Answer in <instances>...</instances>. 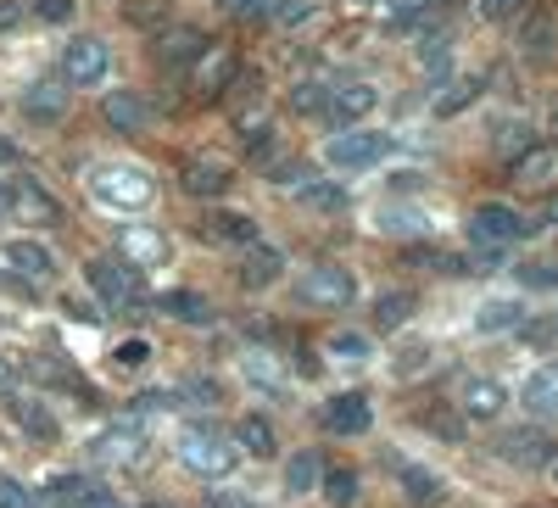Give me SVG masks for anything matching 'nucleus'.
I'll list each match as a JSON object with an SVG mask.
<instances>
[{
	"label": "nucleus",
	"instance_id": "nucleus-51",
	"mask_svg": "<svg viewBox=\"0 0 558 508\" xmlns=\"http://www.w3.org/2000/svg\"><path fill=\"white\" fill-rule=\"evenodd\" d=\"M380 229H386V235H418V229H425V218L408 213V207H386V213H380Z\"/></svg>",
	"mask_w": 558,
	"mask_h": 508
},
{
	"label": "nucleus",
	"instance_id": "nucleus-29",
	"mask_svg": "<svg viewBox=\"0 0 558 508\" xmlns=\"http://www.w3.org/2000/svg\"><path fill=\"white\" fill-rule=\"evenodd\" d=\"M520 402H525L531 420H558V363L536 368V375L525 380V391H520Z\"/></svg>",
	"mask_w": 558,
	"mask_h": 508
},
{
	"label": "nucleus",
	"instance_id": "nucleus-41",
	"mask_svg": "<svg viewBox=\"0 0 558 508\" xmlns=\"http://www.w3.org/2000/svg\"><path fill=\"white\" fill-rule=\"evenodd\" d=\"M418 425H425L430 436H441V442H463V425H470V420H463V413L452 408H430V413H418Z\"/></svg>",
	"mask_w": 558,
	"mask_h": 508
},
{
	"label": "nucleus",
	"instance_id": "nucleus-61",
	"mask_svg": "<svg viewBox=\"0 0 558 508\" xmlns=\"http://www.w3.org/2000/svg\"><path fill=\"white\" fill-rule=\"evenodd\" d=\"M363 7H380V0H363Z\"/></svg>",
	"mask_w": 558,
	"mask_h": 508
},
{
	"label": "nucleus",
	"instance_id": "nucleus-38",
	"mask_svg": "<svg viewBox=\"0 0 558 508\" xmlns=\"http://www.w3.org/2000/svg\"><path fill=\"white\" fill-rule=\"evenodd\" d=\"M318 492H324V503H330V508H352L357 503V470H324Z\"/></svg>",
	"mask_w": 558,
	"mask_h": 508
},
{
	"label": "nucleus",
	"instance_id": "nucleus-22",
	"mask_svg": "<svg viewBox=\"0 0 558 508\" xmlns=\"http://www.w3.org/2000/svg\"><path fill=\"white\" fill-rule=\"evenodd\" d=\"M520 62L536 68V73H553L558 68V17L553 12H542V17H531L520 28Z\"/></svg>",
	"mask_w": 558,
	"mask_h": 508
},
{
	"label": "nucleus",
	"instance_id": "nucleus-34",
	"mask_svg": "<svg viewBox=\"0 0 558 508\" xmlns=\"http://www.w3.org/2000/svg\"><path fill=\"white\" fill-rule=\"evenodd\" d=\"M397 481H402V492H408L418 508H436V503L447 497V481H441L436 470H425V464H397Z\"/></svg>",
	"mask_w": 558,
	"mask_h": 508
},
{
	"label": "nucleus",
	"instance_id": "nucleus-48",
	"mask_svg": "<svg viewBox=\"0 0 558 508\" xmlns=\"http://www.w3.org/2000/svg\"><path fill=\"white\" fill-rule=\"evenodd\" d=\"M279 28H302L313 23V0H274V12H268Z\"/></svg>",
	"mask_w": 558,
	"mask_h": 508
},
{
	"label": "nucleus",
	"instance_id": "nucleus-27",
	"mask_svg": "<svg viewBox=\"0 0 558 508\" xmlns=\"http://www.w3.org/2000/svg\"><path fill=\"white\" fill-rule=\"evenodd\" d=\"M140 447H146V436H140V420H134V413H129L123 425H112V431L96 436V458H107V464H140V458H146Z\"/></svg>",
	"mask_w": 558,
	"mask_h": 508
},
{
	"label": "nucleus",
	"instance_id": "nucleus-46",
	"mask_svg": "<svg viewBox=\"0 0 558 508\" xmlns=\"http://www.w3.org/2000/svg\"><path fill=\"white\" fill-rule=\"evenodd\" d=\"M134 28H168V0H129Z\"/></svg>",
	"mask_w": 558,
	"mask_h": 508
},
{
	"label": "nucleus",
	"instance_id": "nucleus-2",
	"mask_svg": "<svg viewBox=\"0 0 558 508\" xmlns=\"http://www.w3.org/2000/svg\"><path fill=\"white\" fill-rule=\"evenodd\" d=\"M525 235H531V218H525L514 202H481V207L470 213L475 263H502V252H514Z\"/></svg>",
	"mask_w": 558,
	"mask_h": 508
},
{
	"label": "nucleus",
	"instance_id": "nucleus-28",
	"mask_svg": "<svg viewBox=\"0 0 558 508\" xmlns=\"http://www.w3.org/2000/svg\"><path fill=\"white\" fill-rule=\"evenodd\" d=\"M241 375L263 391V397H286L291 391V375H286V363H279L274 352H263V347H252V352H241Z\"/></svg>",
	"mask_w": 558,
	"mask_h": 508
},
{
	"label": "nucleus",
	"instance_id": "nucleus-47",
	"mask_svg": "<svg viewBox=\"0 0 558 508\" xmlns=\"http://www.w3.org/2000/svg\"><path fill=\"white\" fill-rule=\"evenodd\" d=\"M436 7H441V0H380L386 23H397V28H402V23H413L418 12H436Z\"/></svg>",
	"mask_w": 558,
	"mask_h": 508
},
{
	"label": "nucleus",
	"instance_id": "nucleus-39",
	"mask_svg": "<svg viewBox=\"0 0 558 508\" xmlns=\"http://www.w3.org/2000/svg\"><path fill=\"white\" fill-rule=\"evenodd\" d=\"M514 274L525 291H558V257H525Z\"/></svg>",
	"mask_w": 558,
	"mask_h": 508
},
{
	"label": "nucleus",
	"instance_id": "nucleus-25",
	"mask_svg": "<svg viewBox=\"0 0 558 508\" xmlns=\"http://www.w3.org/2000/svg\"><path fill=\"white\" fill-rule=\"evenodd\" d=\"M168 318H179V325H191V330H207V325H218V307H213V297L207 291H191V286H173V291H162V302H157Z\"/></svg>",
	"mask_w": 558,
	"mask_h": 508
},
{
	"label": "nucleus",
	"instance_id": "nucleus-42",
	"mask_svg": "<svg viewBox=\"0 0 558 508\" xmlns=\"http://www.w3.org/2000/svg\"><path fill=\"white\" fill-rule=\"evenodd\" d=\"M23 7H28L34 23H51V28H62V23L78 17V0H23Z\"/></svg>",
	"mask_w": 558,
	"mask_h": 508
},
{
	"label": "nucleus",
	"instance_id": "nucleus-50",
	"mask_svg": "<svg viewBox=\"0 0 558 508\" xmlns=\"http://www.w3.org/2000/svg\"><path fill=\"white\" fill-rule=\"evenodd\" d=\"M213 7L223 17H235V23H252V17H268L274 12V0H213Z\"/></svg>",
	"mask_w": 558,
	"mask_h": 508
},
{
	"label": "nucleus",
	"instance_id": "nucleus-15",
	"mask_svg": "<svg viewBox=\"0 0 558 508\" xmlns=\"http://www.w3.org/2000/svg\"><path fill=\"white\" fill-rule=\"evenodd\" d=\"M0 257H7L12 280H23V286H51L57 280V252L45 241H34V235H12L7 246H0Z\"/></svg>",
	"mask_w": 558,
	"mask_h": 508
},
{
	"label": "nucleus",
	"instance_id": "nucleus-43",
	"mask_svg": "<svg viewBox=\"0 0 558 508\" xmlns=\"http://www.w3.org/2000/svg\"><path fill=\"white\" fill-rule=\"evenodd\" d=\"M218 397H223V386L213 375H191V380L179 386V402H191V408H213Z\"/></svg>",
	"mask_w": 558,
	"mask_h": 508
},
{
	"label": "nucleus",
	"instance_id": "nucleus-57",
	"mask_svg": "<svg viewBox=\"0 0 558 508\" xmlns=\"http://www.w3.org/2000/svg\"><path fill=\"white\" fill-rule=\"evenodd\" d=\"M0 168H23V146L7 141V134H0Z\"/></svg>",
	"mask_w": 558,
	"mask_h": 508
},
{
	"label": "nucleus",
	"instance_id": "nucleus-7",
	"mask_svg": "<svg viewBox=\"0 0 558 508\" xmlns=\"http://www.w3.org/2000/svg\"><path fill=\"white\" fill-rule=\"evenodd\" d=\"M296 297H302L307 307H318V313H347V307L357 302V274H352L347 263H307Z\"/></svg>",
	"mask_w": 558,
	"mask_h": 508
},
{
	"label": "nucleus",
	"instance_id": "nucleus-6",
	"mask_svg": "<svg viewBox=\"0 0 558 508\" xmlns=\"http://www.w3.org/2000/svg\"><path fill=\"white\" fill-rule=\"evenodd\" d=\"M68 112H73V84L57 73V78H34V84H23V96H17V118L34 129V134H51V129H62L68 123Z\"/></svg>",
	"mask_w": 558,
	"mask_h": 508
},
{
	"label": "nucleus",
	"instance_id": "nucleus-60",
	"mask_svg": "<svg viewBox=\"0 0 558 508\" xmlns=\"http://www.w3.org/2000/svg\"><path fill=\"white\" fill-rule=\"evenodd\" d=\"M151 508H179V503H151Z\"/></svg>",
	"mask_w": 558,
	"mask_h": 508
},
{
	"label": "nucleus",
	"instance_id": "nucleus-24",
	"mask_svg": "<svg viewBox=\"0 0 558 508\" xmlns=\"http://www.w3.org/2000/svg\"><path fill=\"white\" fill-rule=\"evenodd\" d=\"M520 191H553L558 184V146H525L514 162H508Z\"/></svg>",
	"mask_w": 558,
	"mask_h": 508
},
{
	"label": "nucleus",
	"instance_id": "nucleus-37",
	"mask_svg": "<svg viewBox=\"0 0 558 508\" xmlns=\"http://www.w3.org/2000/svg\"><path fill=\"white\" fill-rule=\"evenodd\" d=\"M413 307H418L413 291H402V286H397V291H380V297H375V325H380V330H402L408 318H413Z\"/></svg>",
	"mask_w": 558,
	"mask_h": 508
},
{
	"label": "nucleus",
	"instance_id": "nucleus-55",
	"mask_svg": "<svg viewBox=\"0 0 558 508\" xmlns=\"http://www.w3.org/2000/svg\"><path fill=\"white\" fill-rule=\"evenodd\" d=\"M12 218H17V168L0 173V223H12Z\"/></svg>",
	"mask_w": 558,
	"mask_h": 508
},
{
	"label": "nucleus",
	"instance_id": "nucleus-35",
	"mask_svg": "<svg viewBox=\"0 0 558 508\" xmlns=\"http://www.w3.org/2000/svg\"><path fill=\"white\" fill-rule=\"evenodd\" d=\"M324 352H330L336 363H375V336H368V330H336L330 341H324Z\"/></svg>",
	"mask_w": 558,
	"mask_h": 508
},
{
	"label": "nucleus",
	"instance_id": "nucleus-49",
	"mask_svg": "<svg viewBox=\"0 0 558 508\" xmlns=\"http://www.w3.org/2000/svg\"><path fill=\"white\" fill-rule=\"evenodd\" d=\"M0 508H39V492H28L17 475L0 470Z\"/></svg>",
	"mask_w": 558,
	"mask_h": 508
},
{
	"label": "nucleus",
	"instance_id": "nucleus-45",
	"mask_svg": "<svg viewBox=\"0 0 558 508\" xmlns=\"http://www.w3.org/2000/svg\"><path fill=\"white\" fill-rule=\"evenodd\" d=\"M51 497H57L62 508H78V503L96 497V486H89L84 475H57V481H51Z\"/></svg>",
	"mask_w": 558,
	"mask_h": 508
},
{
	"label": "nucleus",
	"instance_id": "nucleus-58",
	"mask_svg": "<svg viewBox=\"0 0 558 508\" xmlns=\"http://www.w3.org/2000/svg\"><path fill=\"white\" fill-rule=\"evenodd\" d=\"M84 508H123V503H118V497H112V492H101V486H96V497H89V503H84Z\"/></svg>",
	"mask_w": 558,
	"mask_h": 508
},
{
	"label": "nucleus",
	"instance_id": "nucleus-21",
	"mask_svg": "<svg viewBox=\"0 0 558 508\" xmlns=\"http://www.w3.org/2000/svg\"><path fill=\"white\" fill-rule=\"evenodd\" d=\"M68 213H62V202L45 191V184L34 179V173H17V218L12 223H34V229H57Z\"/></svg>",
	"mask_w": 558,
	"mask_h": 508
},
{
	"label": "nucleus",
	"instance_id": "nucleus-18",
	"mask_svg": "<svg viewBox=\"0 0 558 508\" xmlns=\"http://www.w3.org/2000/svg\"><path fill=\"white\" fill-rule=\"evenodd\" d=\"M202 235L207 241H218V246H257L263 241V229H257V218L252 213H241V207H223V202H213L207 207V218H202Z\"/></svg>",
	"mask_w": 558,
	"mask_h": 508
},
{
	"label": "nucleus",
	"instance_id": "nucleus-11",
	"mask_svg": "<svg viewBox=\"0 0 558 508\" xmlns=\"http://www.w3.org/2000/svg\"><path fill=\"white\" fill-rule=\"evenodd\" d=\"M223 107H229V123H235L241 141H246V134H257V129L268 123V78L252 73V68H241V78L229 84Z\"/></svg>",
	"mask_w": 558,
	"mask_h": 508
},
{
	"label": "nucleus",
	"instance_id": "nucleus-17",
	"mask_svg": "<svg viewBox=\"0 0 558 508\" xmlns=\"http://www.w3.org/2000/svg\"><path fill=\"white\" fill-rule=\"evenodd\" d=\"M502 408H508V386L492 380V375H470V380L458 386V413H463V420L497 425V420H502Z\"/></svg>",
	"mask_w": 558,
	"mask_h": 508
},
{
	"label": "nucleus",
	"instance_id": "nucleus-5",
	"mask_svg": "<svg viewBox=\"0 0 558 508\" xmlns=\"http://www.w3.org/2000/svg\"><path fill=\"white\" fill-rule=\"evenodd\" d=\"M241 68H246V62H241L235 45H229V39H213L207 51H202L191 68H184V89H191L196 101H223L229 84L241 78Z\"/></svg>",
	"mask_w": 558,
	"mask_h": 508
},
{
	"label": "nucleus",
	"instance_id": "nucleus-19",
	"mask_svg": "<svg viewBox=\"0 0 558 508\" xmlns=\"http://www.w3.org/2000/svg\"><path fill=\"white\" fill-rule=\"evenodd\" d=\"M375 107H380V89L368 84V78H352V84H330V107H324V118H330L336 129H352Z\"/></svg>",
	"mask_w": 558,
	"mask_h": 508
},
{
	"label": "nucleus",
	"instance_id": "nucleus-32",
	"mask_svg": "<svg viewBox=\"0 0 558 508\" xmlns=\"http://www.w3.org/2000/svg\"><path fill=\"white\" fill-rule=\"evenodd\" d=\"M318 481H324V458H318L313 447H302V452H291V458H286V475H279L286 497H313V492H318Z\"/></svg>",
	"mask_w": 558,
	"mask_h": 508
},
{
	"label": "nucleus",
	"instance_id": "nucleus-54",
	"mask_svg": "<svg viewBox=\"0 0 558 508\" xmlns=\"http://www.w3.org/2000/svg\"><path fill=\"white\" fill-rule=\"evenodd\" d=\"M202 508H257L246 492H229V486H218V492H202Z\"/></svg>",
	"mask_w": 558,
	"mask_h": 508
},
{
	"label": "nucleus",
	"instance_id": "nucleus-16",
	"mask_svg": "<svg viewBox=\"0 0 558 508\" xmlns=\"http://www.w3.org/2000/svg\"><path fill=\"white\" fill-rule=\"evenodd\" d=\"M553 452H558V442L542 425H520V431L497 436V458H502V464H520V470H547Z\"/></svg>",
	"mask_w": 558,
	"mask_h": 508
},
{
	"label": "nucleus",
	"instance_id": "nucleus-12",
	"mask_svg": "<svg viewBox=\"0 0 558 508\" xmlns=\"http://www.w3.org/2000/svg\"><path fill=\"white\" fill-rule=\"evenodd\" d=\"M101 123H107L112 134H151V123H157V107H151V96H146V89L118 84V89H107V96H101Z\"/></svg>",
	"mask_w": 558,
	"mask_h": 508
},
{
	"label": "nucleus",
	"instance_id": "nucleus-36",
	"mask_svg": "<svg viewBox=\"0 0 558 508\" xmlns=\"http://www.w3.org/2000/svg\"><path fill=\"white\" fill-rule=\"evenodd\" d=\"M475 101H481V73H463L436 96V118H458V112H470Z\"/></svg>",
	"mask_w": 558,
	"mask_h": 508
},
{
	"label": "nucleus",
	"instance_id": "nucleus-13",
	"mask_svg": "<svg viewBox=\"0 0 558 508\" xmlns=\"http://www.w3.org/2000/svg\"><path fill=\"white\" fill-rule=\"evenodd\" d=\"M118 257L134 263L140 274H151V268L173 263V241L162 235L157 223H118Z\"/></svg>",
	"mask_w": 558,
	"mask_h": 508
},
{
	"label": "nucleus",
	"instance_id": "nucleus-44",
	"mask_svg": "<svg viewBox=\"0 0 558 508\" xmlns=\"http://www.w3.org/2000/svg\"><path fill=\"white\" fill-rule=\"evenodd\" d=\"M112 363L123 368V375H134V368H146V363H151V341H146V336H129V341H118Z\"/></svg>",
	"mask_w": 558,
	"mask_h": 508
},
{
	"label": "nucleus",
	"instance_id": "nucleus-30",
	"mask_svg": "<svg viewBox=\"0 0 558 508\" xmlns=\"http://www.w3.org/2000/svg\"><path fill=\"white\" fill-rule=\"evenodd\" d=\"M475 330H481V336H508V330H525V302H520V297H492V302H481V313H475Z\"/></svg>",
	"mask_w": 558,
	"mask_h": 508
},
{
	"label": "nucleus",
	"instance_id": "nucleus-33",
	"mask_svg": "<svg viewBox=\"0 0 558 508\" xmlns=\"http://www.w3.org/2000/svg\"><path fill=\"white\" fill-rule=\"evenodd\" d=\"M12 413H17V425L34 436V442H45V447H51L57 436H62V425H57V413L51 408H45L39 397H12Z\"/></svg>",
	"mask_w": 558,
	"mask_h": 508
},
{
	"label": "nucleus",
	"instance_id": "nucleus-56",
	"mask_svg": "<svg viewBox=\"0 0 558 508\" xmlns=\"http://www.w3.org/2000/svg\"><path fill=\"white\" fill-rule=\"evenodd\" d=\"M23 23H28L23 0H0V34H12V28H23Z\"/></svg>",
	"mask_w": 558,
	"mask_h": 508
},
{
	"label": "nucleus",
	"instance_id": "nucleus-3",
	"mask_svg": "<svg viewBox=\"0 0 558 508\" xmlns=\"http://www.w3.org/2000/svg\"><path fill=\"white\" fill-rule=\"evenodd\" d=\"M397 152V141L386 129H368V123H352V129H336L330 141H324L318 162L330 168V173H368V168H380L386 157Z\"/></svg>",
	"mask_w": 558,
	"mask_h": 508
},
{
	"label": "nucleus",
	"instance_id": "nucleus-10",
	"mask_svg": "<svg viewBox=\"0 0 558 508\" xmlns=\"http://www.w3.org/2000/svg\"><path fill=\"white\" fill-rule=\"evenodd\" d=\"M179 191L191 196V202H223L229 191H235V162L229 157H213V152H196V157H184L179 162Z\"/></svg>",
	"mask_w": 558,
	"mask_h": 508
},
{
	"label": "nucleus",
	"instance_id": "nucleus-4",
	"mask_svg": "<svg viewBox=\"0 0 558 508\" xmlns=\"http://www.w3.org/2000/svg\"><path fill=\"white\" fill-rule=\"evenodd\" d=\"M179 464L191 470V475H202V481H223L229 470L241 464V447H235V436L229 431H218V425H184L179 431Z\"/></svg>",
	"mask_w": 558,
	"mask_h": 508
},
{
	"label": "nucleus",
	"instance_id": "nucleus-31",
	"mask_svg": "<svg viewBox=\"0 0 558 508\" xmlns=\"http://www.w3.org/2000/svg\"><path fill=\"white\" fill-rule=\"evenodd\" d=\"M229 436H235V447L246 458H274L279 452V431H274V420H263V413H241Z\"/></svg>",
	"mask_w": 558,
	"mask_h": 508
},
{
	"label": "nucleus",
	"instance_id": "nucleus-23",
	"mask_svg": "<svg viewBox=\"0 0 558 508\" xmlns=\"http://www.w3.org/2000/svg\"><path fill=\"white\" fill-rule=\"evenodd\" d=\"M279 280H286V252L279 246H268V241H257V246H246V257H241V291H274Z\"/></svg>",
	"mask_w": 558,
	"mask_h": 508
},
{
	"label": "nucleus",
	"instance_id": "nucleus-26",
	"mask_svg": "<svg viewBox=\"0 0 558 508\" xmlns=\"http://www.w3.org/2000/svg\"><path fill=\"white\" fill-rule=\"evenodd\" d=\"M286 196H291L296 207H307V213H330V218L347 213V202H352V196H347V179H302L296 191H286Z\"/></svg>",
	"mask_w": 558,
	"mask_h": 508
},
{
	"label": "nucleus",
	"instance_id": "nucleus-40",
	"mask_svg": "<svg viewBox=\"0 0 558 508\" xmlns=\"http://www.w3.org/2000/svg\"><path fill=\"white\" fill-rule=\"evenodd\" d=\"M291 107H296V112H307V118H324V107H330V84H318V78H296Z\"/></svg>",
	"mask_w": 558,
	"mask_h": 508
},
{
	"label": "nucleus",
	"instance_id": "nucleus-14",
	"mask_svg": "<svg viewBox=\"0 0 558 508\" xmlns=\"http://www.w3.org/2000/svg\"><path fill=\"white\" fill-rule=\"evenodd\" d=\"M207 45H213V39H207L196 23H168V28L151 34V62L168 68V73H184V68L207 51Z\"/></svg>",
	"mask_w": 558,
	"mask_h": 508
},
{
	"label": "nucleus",
	"instance_id": "nucleus-9",
	"mask_svg": "<svg viewBox=\"0 0 558 508\" xmlns=\"http://www.w3.org/2000/svg\"><path fill=\"white\" fill-rule=\"evenodd\" d=\"M62 78H68L73 89L107 84V78H112V45H107L101 34H73V39L62 45Z\"/></svg>",
	"mask_w": 558,
	"mask_h": 508
},
{
	"label": "nucleus",
	"instance_id": "nucleus-1",
	"mask_svg": "<svg viewBox=\"0 0 558 508\" xmlns=\"http://www.w3.org/2000/svg\"><path fill=\"white\" fill-rule=\"evenodd\" d=\"M89 196L107 213H146L157 202V179L140 162H96L89 168Z\"/></svg>",
	"mask_w": 558,
	"mask_h": 508
},
{
	"label": "nucleus",
	"instance_id": "nucleus-8",
	"mask_svg": "<svg viewBox=\"0 0 558 508\" xmlns=\"http://www.w3.org/2000/svg\"><path fill=\"white\" fill-rule=\"evenodd\" d=\"M84 280H89V291H96L112 313H123V307H134V302H146L140 268H134V263H123V257H112V252L89 257V263H84Z\"/></svg>",
	"mask_w": 558,
	"mask_h": 508
},
{
	"label": "nucleus",
	"instance_id": "nucleus-20",
	"mask_svg": "<svg viewBox=\"0 0 558 508\" xmlns=\"http://www.w3.org/2000/svg\"><path fill=\"white\" fill-rule=\"evenodd\" d=\"M324 431L330 436H368L375 431V408H368L363 391H336L324 402Z\"/></svg>",
	"mask_w": 558,
	"mask_h": 508
},
{
	"label": "nucleus",
	"instance_id": "nucleus-52",
	"mask_svg": "<svg viewBox=\"0 0 558 508\" xmlns=\"http://www.w3.org/2000/svg\"><path fill=\"white\" fill-rule=\"evenodd\" d=\"M425 363H430V347H425V341H408V347L397 352V375L408 380V375H418Z\"/></svg>",
	"mask_w": 558,
	"mask_h": 508
},
{
	"label": "nucleus",
	"instance_id": "nucleus-59",
	"mask_svg": "<svg viewBox=\"0 0 558 508\" xmlns=\"http://www.w3.org/2000/svg\"><path fill=\"white\" fill-rule=\"evenodd\" d=\"M542 223H553V229H558V191L542 202Z\"/></svg>",
	"mask_w": 558,
	"mask_h": 508
},
{
	"label": "nucleus",
	"instance_id": "nucleus-62",
	"mask_svg": "<svg viewBox=\"0 0 558 508\" xmlns=\"http://www.w3.org/2000/svg\"><path fill=\"white\" fill-rule=\"evenodd\" d=\"M0 286H12V280H7V274H0Z\"/></svg>",
	"mask_w": 558,
	"mask_h": 508
},
{
	"label": "nucleus",
	"instance_id": "nucleus-53",
	"mask_svg": "<svg viewBox=\"0 0 558 508\" xmlns=\"http://www.w3.org/2000/svg\"><path fill=\"white\" fill-rule=\"evenodd\" d=\"M475 7H481L486 23H508V17H520V12H525V0H475Z\"/></svg>",
	"mask_w": 558,
	"mask_h": 508
}]
</instances>
